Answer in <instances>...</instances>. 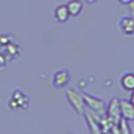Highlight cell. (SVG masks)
Here are the masks:
<instances>
[{"mask_svg":"<svg viewBox=\"0 0 134 134\" xmlns=\"http://www.w3.org/2000/svg\"><path fill=\"white\" fill-rule=\"evenodd\" d=\"M66 98H67L70 106L74 109V111L76 114H83L85 113V99H83L82 93L74 90V88H67Z\"/></svg>","mask_w":134,"mask_h":134,"instance_id":"cell-1","label":"cell"},{"mask_svg":"<svg viewBox=\"0 0 134 134\" xmlns=\"http://www.w3.org/2000/svg\"><path fill=\"white\" fill-rule=\"evenodd\" d=\"M70 83V71L69 70H58L52 76V86L55 88H63Z\"/></svg>","mask_w":134,"mask_h":134,"instance_id":"cell-4","label":"cell"},{"mask_svg":"<svg viewBox=\"0 0 134 134\" xmlns=\"http://www.w3.org/2000/svg\"><path fill=\"white\" fill-rule=\"evenodd\" d=\"M5 51H7L8 54H11L12 57H16V55H19L18 44H15V43H12V42H11L9 44H7V46H5Z\"/></svg>","mask_w":134,"mask_h":134,"instance_id":"cell-12","label":"cell"},{"mask_svg":"<svg viewBox=\"0 0 134 134\" xmlns=\"http://www.w3.org/2000/svg\"><path fill=\"white\" fill-rule=\"evenodd\" d=\"M130 102H131V103L134 105V90H133V91L130 93Z\"/></svg>","mask_w":134,"mask_h":134,"instance_id":"cell-16","label":"cell"},{"mask_svg":"<svg viewBox=\"0 0 134 134\" xmlns=\"http://www.w3.org/2000/svg\"><path fill=\"white\" fill-rule=\"evenodd\" d=\"M30 105V99L28 97L21 91V90H15L11 95V100H9V107L12 110H19V109H27Z\"/></svg>","mask_w":134,"mask_h":134,"instance_id":"cell-3","label":"cell"},{"mask_svg":"<svg viewBox=\"0 0 134 134\" xmlns=\"http://www.w3.org/2000/svg\"><path fill=\"white\" fill-rule=\"evenodd\" d=\"M107 117L110 119H114L117 122H119L121 119V106H119V99L118 98H114L110 100V103L107 106Z\"/></svg>","mask_w":134,"mask_h":134,"instance_id":"cell-7","label":"cell"},{"mask_svg":"<svg viewBox=\"0 0 134 134\" xmlns=\"http://www.w3.org/2000/svg\"><path fill=\"white\" fill-rule=\"evenodd\" d=\"M121 86L125 91L131 93L134 90V72H125L121 76Z\"/></svg>","mask_w":134,"mask_h":134,"instance_id":"cell-10","label":"cell"},{"mask_svg":"<svg viewBox=\"0 0 134 134\" xmlns=\"http://www.w3.org/2000/svg\"><path fill=\"white\" fill-rule=\"evenodd\" d=\"M11 43V36L7 35V34H3V35H0V46H7V44Z\"/></svg>","mask_w":134,"mask_h":134,"instance_id":"cell-13","label":"cell"},{"mask_svg":"<svg viewBox=\"0 0 134 134\" xmlns=\"http://www.w3.org/2000/svg\"><path fill=\"white\" fill-rule=\"evenodd\" d=\"M7 64V57H5V54H2L0 52V66H5Z\"/></svg>","mask_w":134,"mask_h":134,"instance_id":"cell-14","label":"cell"},{"mask_svg":"<svg viewBox=\"0 0 134 134\" xmlns=\"http://www.w3.org/2000/svg\"><path fill=\"white\" fill-rule=\"evenodd\" d=\"M119 31L126 36L134 35V16H122L118 21Z\"/></svg>","mask_w":134,"mask_h":134,"instance_id":"cell-5","label":"cell"},{"mask_svg":"<svg viewBox=\"0 0 134 134\" xmlns=\"http://www.w3.org/2000/svg\"><path fill=\"white\" fill-rule=\"evenodd\" d=\"M66 5H67L69 12H70V16H72V18L79 16L83 11V3L81 0H70Z\"/></svg>","mask_w":134,"mask_h":134,"instance_id":"cell-9","label":"cell"},{"mask_svg":"<svg viewBox=\"0 0 134 134\" xmlns=\"http://www.w3.org/2000/svg\"><path fill=\"white\" fill-rule=\"evenodd\" d=\"M86 2H87L88 4H95V3H97V0H86Z\"/></svg>","mask_w":134,"mask_h":134,"instance_id":"cell-17","label":"cell"},{"mask_svg":"<svg viewBox=\"0 0 134 134\" xmlns=\"http://www.w3.org/2000/svg\"><path fill=\"white\" fill-rule=\"evenodd\" d=\"M119 106H121V117L125 118L126 121H134V105L130 100L119 99Z\"/></svg>","mask_w":134,"mask_h":134,"instance_id":"cell-6","label":"cell"},{"mask_svg":"<svg viewBox=\"0 0 134 134\" xmlns=\"http://www.w3.org/2000/svg\"><path fill=\"white\" fill-rule=\"evenodd\" d=\"M82 94H83V99H85V106H87L90 110H93V114H95V115H103L105 114L106 107H105V103L102 99L93 97V95H88L86 93H82Z\"/></svg>","mask_w":134,"mask_h":134,"instance_id":"cell-2","label":"cell"},{"mask_svg":"<svg viewBox=\"0 0 134 134\" xmlns=\"http://www.w3.org/2000/svg\"><path fill=\"white\" fill-rule=\"evenodd\" d=\"M118 2L124 5H130L131 3H134V0H118Z\"/></svg>","mask_w":134,"mask_h":134,"instance_id":"cell-15","label":"cell"},{"mask_svg":"<svg viewBox=\"0 0 134 134\" xmlns=\"http://www.w3.org/2000/svg\"><path fill=\"white\" fill-rule=\"evenodd\" d=\"M54 18L58 23H66L69 21L70 19V12L67 9V5L66 4H60V5H57L54 9Z\"/></svg>","mask_w":134,"mask_h":134,"instance_id":"cell-8","label":"cell"},{"mask_svg":"<svg viewBox=\"0 0 134 134\" xmlns=\"http://www.w3.org/2000/svg\"><path fill=\"white\" fill-rule=\"evenodd\" d=\"M127 122L129 121H126L125 118L121 117V119H119V131H121V134H131Z\"/></svg>","mask_w":134,"mask_h":134,"instance_id":"cell-11","label":"cell"}]
</instances>
